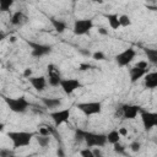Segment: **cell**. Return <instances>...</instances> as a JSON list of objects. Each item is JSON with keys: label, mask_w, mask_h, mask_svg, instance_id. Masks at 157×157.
Returning <instances> with one entry per match:
<instances>
[{"label": "cell", "mask_w": 157, "mask_h": 157, "mask_svg": "<svg viewBox=\"0 0 157 157\" xmlns=\"http://www.w3.org/2000/svg\"><path fill=\"white\" fill-rule=\"evenodd\" d=\"M7 136L12 141L13 148H20V147H26L31 144L32 137L34 136V132H28V131H9Z\"/></svg>", "instance_id": "6da1fadb"}, {"label": "cell", "mask_w": 157, "mask_h": 157, "mask_svg": "<svg viewBox=\"0 0 157 157\" xmlns=\"http://www.w3.org/2000/svg\"><path fill=\"white\" fill-rule=\"evenodd\" d=\"M4 101L7 104V107L10 108V110H12L13 113H25L29 107L28 101L23 96H21V97H4Z\"/></svg>", "instance_id": "7a4b0ae2"}, {"label": "cell", "mask_w": 157, "mask_h": 157, "mask_svg": "<svg viewBox=\"0 0 157 157\" xmlns=\"http://www.w3.org/2000/svg\"><path fill=\"white\" fill-rule=\"evenodd\" d=\"M83 141L86 142L87 147H103L108 142L107 135L88 132V131H85V140Z\"/></svg>", "instance_id": "3957f363"}, {"label": "cell", "mask_w": 157, "mask_h": 157, "mask_svg": "<svg viewBox=\"0 0 157 157\" xmlns=\"http://www.w3.org/2000/svg\"><path fill=\"white\" fill-rule=\"evenodd\" d=\"M77 108L85 115L91 117V115L99 114L102 112V103L101 102H97V101H93V102H83V103H78L77 104Z\"/></svg>", "instance_id": "277c9868"}, {"label": "cell", "mask_w": 157, "mask_h": 157, "mask_svg": "<svg viewBox=\"0 0 157 157\" xmlns=\"http://www.w3.org/2000/svg\"><path fill=\"white\" fill-rule=\"evenodd\" d=\"M92 28H93V20L92 18H81V20L75 21L72 32L76 36H83V34L88 33Z\"/></svg>", "instance_id": "5b68a950"}, {"label": "cell", "mask_w": 157, "mask_h": 157, "mask_svg": "<svg viewBox=\"0 0 157 157\" xmlns=\"http://www.w3.org/2000/svg\"><path fill=\"white\" fill-rule=\"evenodd\" d=\"M136 55V52L134 48H128L123 52H120L119 54L115 55V61L117 64L120 66V67H124V66H128L135 58Z\"/></svg>", "instance_id": "8992f818"}, {"label": "cell", "mask_w": 157, "mask_h": 157, "mask_svg": "<svg viewBox=\"0 0 157 157\" xmlns=\"http://www.w3.org/2000/svg\"><path fill=\"white\" fill-rule=\"evenodd\" d=\"M140 114H141V121H142L144 129L146 131H150L155 126H157V112L141 110Z\"/></svg>", "instance_id": "52a82bcc"}, {"label": "cell", "mask_w": 157, "mask_h": 157, "mask_svg": "<svg viewBox=\"0 0 157 157\" xmlns=\"http://www.w3.org/2000/svg\"><path fill=\"white\" fill-rule=\"evenodd\" d=\"M70 115H71V109L70 108L58 109V110H54V112L50 113V118H52L55 126H59V125L66 123L69 120Z\"/></svg>", "instance_id": "ba28073f"}, {"label": "cell", "mask_w": 157, "mask_h": 157, "mask_svg": "<svg viewBox=\"0 0 157 157\" xmlns=\"http://www.w3.org/2000/svg\"><path fill=\"white\" fill-rule=\"evenodd\" d=\"M28 45L31 47V54L36 58H40L44 55H48L52 53V45H47V44H39V43H34V42H27Z\"/></svg>", "instance_id": "9c48e42d"}, {"label": "cell", "mask_w": 157, "mask_h": 157, "mask_svg": "<svg viewBox=\"0 0 157 157\" xmlns=\"http://www.w3.org/2000/svg\"><path fill=\"white\" fill-rule=\"evenodd\" d=\"M60 87L63 88V91H64L66 94H71V93H74L76 90L82 88V83H81L77 78H61Z\"/></svg>", "instance_id": "30bf717a"}, {"label": "cell", "mask_w": 157, "mask_h": 157, "mask_svg": "<svg viewBox=\"0 0 157 157\" xmlns=\"http://www.w3.org/2000/svg\"><path fill=\"white\" fill-rule=\"evenodd\" d=\"M120 112H121L123 118H125V119H135L137 117V114L141 112V108L139 105H135V104H124L120 108Z\"/></svg>", "instance_id": "8fae6325"}, {"label": "cell", "mask_w": 157, "mask_h": 157, "mask_svg": "<svg viewBox=\"0 0 157 157\" xmlns=\"http://www.w3.org/2000/svg\"><path fill=\"white\" fill-rule=\"evenodd\" d=\"M47 69H48V81H49V85H50V86H53V87L60 86L61 76H60V72L56 70L55 65L49 64Z\"/></svg>", "instance_id": "7c38bea8"}, {"label": "cell", "mask_w": 157, "mask_h": 157, "mask_svg": "<svg viewBox=\"0 0 157 157\" xmlns=\"http://www.w3.org/2000/svg\"><path fill=\"white\" fill-rule=\"evenodd\" d=\"M29 83L32 85V87L36 91H44L45 86H47V78L44 76H31L28 78Z\"/></svg>", "instance_id": "4fadbf2b"}, {"label": "cell", "mask_w": 157, "mask_h": 157, "mask_svg": "<svg viewBox=\"0 0 157 157\" xmlns=\"http://www.w3.org/2000/svg\"><path fill=\"white\" fill-rule=\"evenodd\" d=\"M148 72V69H141L137 66H134L130 69V81L132 83H135L136 81H139L140 78L145 77V75Z\"/></svg>", "instance_id": "5bb4252c"}, {"label": "cell", "mask_w": 157, "mask_h": 157, "mask_svg": "<svg viewBox=\"0 0 157 157\" xmlns=\"http://www.w3.org/2000/svg\"><path fill=\"white\" fill-rule=\"evenodd\" d=\"M42 103L45 105V108L49 109H54V108H59L63 104V101L60 98H49V97H42L40 98Z\"/></svg>", "instance_id": "9a60e30c"}, {"label": "cell", "mask_w": 157, "mask_h": 157, "mask_svg": "<svg viewBox=\"0 0 157 157\" xmlns=\"http://www.w3.org/2000/svg\"><path fill=\"white\" fill-rule=\"evenodd\" d=\"M145 87L146 88H156L157 87V71L147 72L145 75Z\"/></svg>", "instance_id": "2e32d148"}, {"label": "cell", "mask_w": 157, "mask_h": 157, "mask_svg": "<svg viewBox=\"0 0 157 157\" xmlns=\"http://www.w3.org/2000/svg\"><path fill=\"white\" fill-rule=\"evenodd\" d=\"M105 18L108 20V25L112 29H119L121 27L119 16L117 13H108V15H105Z\"/></svg>", "instance_id": "e0dca14e"}, {"label": "cell", "mask_w": 157, "mask_h": 157, "mask_svg": "<svg viewBox=\"0 0 157 157\" xmlns=\"http://www.w3.org/2000/svg\"><path fill=\"white\" fill-rule=\"evenodd\" d=\"M26 21H27V17L25 16V13H23L22 11H16V12H13L12 16H11V23H12L13 26H21V25H23Z\"/></svg>", "instance_id": "ac0fdd59"}, {"label": "cell", "mask_w": 157, "mask_h": 157, "mask_svg": "<svg viewBox=\"0 0 157 157\" xmlns=\"http://www.w3.org/2000/svg\"><path fill=\"white\" fill-rule=\"evenodd\" d=\"M50 23H52V26H53V28L55 29L56 33H63L66 29V23L64 21H61V20H56V18L52 17L50 18Z\"/></svg>", "instance_id": "d6986e66"}, {"label": "cell", "mask_w": 157, "mask_h": 157, "mask_svg": "<svg viewBox=\"0 0 157 157\" xmlns=\"http://www.w3.org/2000/svg\"><path fill=\"white\" fill-rule=\"evenodd\" d=\"M144 52H145V54L147 56V60L151 64H157V49H155V48H145Z\"/></svg>", "instance_id": "ffe728a7"}, {"label": "cell", "mask_w": 157, "mask_h": 157, "mask_svg": "<svg viewBox=\"0 0 157 157\" xmlns=\"http://www.w3.org/2000/svg\"><path fill=\"white\" fill-rule=\"evenodd\" d=\"M120 136H121V135L119 134V130H112V131L108 132V135H107V140H108L109 144L114 145V144L119 142Z\"/></svg>", "instance_id": "44dd1931"}, {"label": "cell", "mask_w": 157, "mask_h": 157, "mask_svg": "<svg viewBox=\"0 0 157 157\" xmlns=\"http://www.w3.org/2000/svg\"><path fill=\"white\" fill-rule=\"evenodd\" d=\"M37 142L39 144L40 147H47L50 142V136L49 135H38L37 136Z\"/></svg>", "instance_id": "7402d4cb"}, {"label": "cell", "mask_w": 157, "mask_h": 157, "mask_svg": "<svg viewBox=\"0 0 157 157\" xmlns=\"http://www.w3.org/2000/svg\"><path fill=\"white\" fill-rule=\"evenodd\" d=\"M15 0H0V10L2 12H6L10 10V7L13 5Z\"/></svg>", "instance_id": "603a6c76"}, {"label": "cell", "mask_w": 157, "mask_h": 157, "mask_svg": "<svg viewBox=\"0 0 157 157\" xmlns=\"http://www.w3.org/2000/svg\"><path fill=\"white\" fill-rule=\"evenodd\" d=\"M119 20H120L121 27H129V26L131 25V18H130L128 15H121V16H119Z\"/></svg>", "instance_id": "cb8c5ba5"}, {"label": "cell", "mask_w": 157, "mask_h": 157, "mask_svg": "<svg viewBox=\"0 0 157 157\" xmlns=\"http://www.w3.org/2000/svg\"><path fill=\"white\" fill-rule=\"evenodd\" d=\"M75 140L76 142H81L85 140V131L81 130V129H77L76 132H75Z\"/></svg>", "instance_id": "d4e9b609"}, {"label": "cell", "mask_w": 157, "mask_h": 157, "mask_svg": "<svg viewBox=\"0 0 157 157\" xmlns=\"http://www.w3.org/2000/svg\"><path fill=\"white\" fill-rule=\"evenodd\" d=\"M80 155L83 156V157H94V153H93V151L91 150V147H87V148H85V150H81V151H80Z\"/></svg>", "instance_id": "484cf974"}, {"label": "cell", "mask_w": 157, "mask_h": 157, "mask_svg": "<svg viewBox=\"0 0 157 157\" xmlns=\"http://www.w3.org/2000/svg\"><path fill=\"white\" fill-rule=\"evenodd\" d=\"M92 58H93L94 60H104V59H105V55H104L103 52L98 50V52H94V53L92 54Z\"/></svg>", "instance_id": "4316f807"}, {"label": "cell", "mask_w": 157, "mask_h": 157, "mask_svg": "<svg viewBox=\"0 0 157 157\" xmlns=\"http://www.w3.org/2000/svg\"><path fill=\"white\" fill-rule=\"evenodd\" d=\"M129 147L131 148V151L137 152V151L140 150V147H141V144H140L139 141H134V142H131V144H130V146H129Z\"/></svg>", "instance_id": "83f0119b"}, {"label": "cell", "mask_w": 157, "mask_h": 157, "mask_svg": "<svg viewBox=\"0 0 157 157\" xmlns=\"http://www.w3.org/2000/svg\"><path fill=\"white\" fill-rule=\"evenodd\" d=\"M113 146H114V151H115V152H118V153H124L125 147H124L123 145H120L119 142H117V144H114Z\"/></svg>", "instance_id": "f1b7e54d"}, {"label": "cell", "mask_w": 157, "mask_h": 157, "mask_svg": "<svg viewBox=\"0 0 157 157\" xmlns=\"http://www.w3.org/2000/svg\"><path fill=\"white\" fill-rule=\"evenodd\" d=\"M50 129L49 126H44V128H39V134L40 135H50Z\"/></svg>", "instance_id": "f546056e"}, {"label": "cell", "mask_w": 157, "mask_h": 157, "mask_svg": "<svg viewBox=\"0 0 157 157\" xmlns=\"http://www.w3.org/2000/svg\"><path fill=\"white\" fill-rule=\"evenodd\" d=\"M32 74H33V70H32V69H29V67L25 69V71H23V76H25V77H27V78H29V77L32 76Z\"/></svg>", "instance_id": "4dcf8cb0"}, {"label": "cell", "mask_w": 157, "mask_h": 157, "mask_svg": "<svg viewBox=\"0 0 157 157\" xmlns=\"http://www.w3.org/2000/svg\"><path fill=\"white\" fill-rule=\"evenodd\" d=\"M135 66L141 67V69H147V61H145V60H140Z\"/></svg>", "instance_id": "1f68e13d"}, {"label": "cell", "mask_w": 157, "mask_h": 157, "mask_svg": "<svg viewBox=\"0 0 157 157\" xmlns=\"http://www.w3.org/2000/svg\"><path fill=\"white\" fill-rule=\"evenodd\" d=\"M98 33H99V34H103V36H107V34H108V29L104 28V27H99V28H98Z\"/></svg>", "instance_id": "d6a6232c"}, {"label": "cell", "mask_w": 157, "mask_h": 157, "mask_svg": "<svg viewBox=\"0 0 157 157\" xmlns=\"http://www.w3.org/2000/svg\"><path fill=\"white\" fill-rule=\"evenodd\" d=\"M118 130H119V134H120L121 136H128V130H126L125 128H119Z\"/></svg>", "instance_id": "836d02e7"}, {"label": "cell", "mask_w": 157, "mask_h": 157, "mask_svg": "<svg viewBox=\"0 0 157 157\" xmlns=\"http://www.w3.org/2000/svg\"><path fill=\"white\" fill-rule=\"evenodd\" d=\"M10 155H11V152L7 151V150H1L0 151V156L1 157H6V156H10Z\"/></svg>", "instance_id": "e575fe53"}, {"label": "cell", "mask_w": 157, "mask_h": 157, "mask_svg": "<svg viewBox=\"0 0 157 157\" xmlns=\"http://www.w3.org/2000/svg\"><path fill=\"white\" fill-rule=\"evenodd\" d=\"M90 67H93V66L90 65V64H81V65H80V70H87V69H90Z\"/></svg>", "instance_id": "d590c367"}, {"label": "cell", "mask_w": 157, "mask_h": 157, "mask_svg": "<svg viewBox=\"0 0 157 157\" xmlns=\"http://www.w3.org/2000/svg\"><path fill=\"white\" fill-rule=\"evenodd\" d=\"M146 7H147V9H150V10H153V11H155V10H157V7H156V6H153V5H146Z\"/></svg>", "instance_id": "8d00e7d4"}, {"label": "cell", "mask_w": 157, "mask_h": 157, "mask_svg": "<svg viewBox=\"0 0 157 157\" xmlns=\"http://www.w3.org/2000/svg\"><path fill=\"white\" fill-rule=\"evenodd\" d=\"M93 153H94V156H101V151L99 150H94Z\"/></svg>", "instance_id": "74e56055"}, {"label": "cell", "mask_w": 157, "mask_h": 157, "mask_svg": "<svg viewBox=\"0 0 157 157\" xmlns=\"http://www.w3.org/2000/svg\"><path fill=\"white\" fill-rule=\"evenodd\" d=\"M10 42H11V43H15V42H16V37H13V36L10 37Z\"/></svg>", "instance_id": "f35d334b"}, {"label": "cell", "mask_w": 157, "mask_h": 157, "mask_svg": "<svg viewBox=\"0 0 157 157\" xmlns=\"http://www.w3.org/2000/svg\"><path fill=\"white\" fill-rule=\"evenodd\" d=\"M146 2H148V4H156L157 0H146Z\"/></svg>", "instance_id": "ab89813d"}, {"label": "cell", "mask_w": 157, "mask_h": 157, "mask_svg": "<svg viewBox=\"0 0 157 157\" xmlns=\"http://www.w3.org/2000/svg\"><path fill=\"white\" fill-rule=\"evenodd\" d=\"M93 2H96V4H103V1L104 0H92Z\"/></svg>", "instance_id": "60d3db41"}, {"label": "cell", "mask_w": 157, "mask_h": 157, "mask_svg": "<svg viewBox=\"0 0 157 157\" xmlns=\"http://www.w3.org/2000/svg\"><path fill=\"white\" fill-rule=\"evenodd\" d=\"M72 1H77V0H72Z\"/></svg>", "instance_id": "b9f144b4"}]
</instances>
